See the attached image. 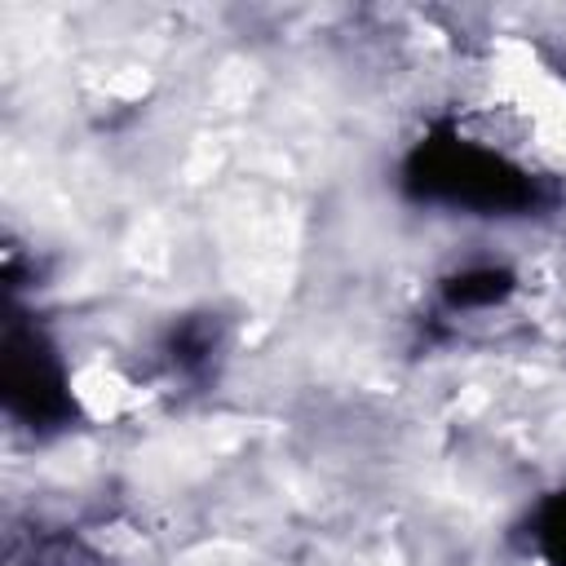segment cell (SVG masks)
Returning <instances> with one entry per match:
<instances>
[{
  "mask_svg": "<svg viewBox=\"0 0 566 566\" xmlns=\"http://www.w3.org/2000/svg\"><path fill=\"white\" fill-rule=\"evenodd\" d=\"M535 544L548 557V566H566V491L548 495L535 513Z\"/></svg>",
  "mask_w": 566,
  "mask_h": 566,
  "instance_id": "cell-5",
  "label": "cell"
},
{
  "mask_svg": "<svg viewBox=\"0 0 566 566\" xmlns=\"http://www.w3.org/2000/svg\"><path fill=\"white\" fill-rule=\"evenodd\" d=\"M509 292H513V274L495 265H473L442 283V301L451 310H486V305H500Z\"/></svg>",
  "mask_w": 566,
  "mask_h": 566,
  "instance_id": "cell-3",
  "label": "cell"
},
{
  "mask_svg": "<svg viewBox=\"0 0 566 566\" xmlns=\"http://www.w3.org/2000/svg\"><path fill=\"white\" fill-rule=\"evenodd\" d=\"M0 398H4L9 416H18L31 429H53L75 416L62 363L35 327L9 323L4 354H0Z\"/></svg>",
  "mask_w": 566,
  "mask_h": 566,
  "instance_id": "cell-2",
  "label": "cell"
},
{
  "mask_svg": "<svg viewBox=\"0 0 566 566\" xmlns=\"http://www.w3.org/2000/svg\"><path fill=\"white\" fill-rule=\"evenodd\" d=\"M212 349H217V323H208V318H181L168 336V354L186 371H199L212 358Z\"/></svg>",
  "mask_w": 566,
  "mask_h": 566,
  "instance_id": "cell-4",
  "label": "cell"
},
{
  "mask_svg": "<svg viewBox=\"0 0 566 566\" xmlns=\"http://www.w3.org/2000/svg\"><path fill=\"white\" fill-rule=\"evenodd\" d=\"M402 186L420 203L464 208L478 217H522L544 203V190L526 168L455 133L424 137L407 155Z\"/></svg>",
  "mask_w": 566,
  "mask_h": 566,
  "instance_id": "cell-1",
  "label": "cell"
}]
</instances>
